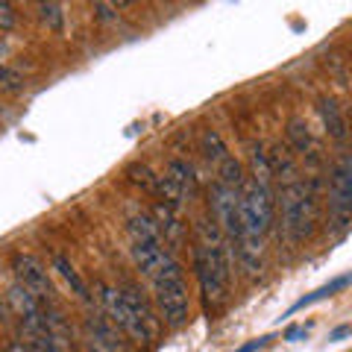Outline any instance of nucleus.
Instances as JSON below:
<instances>
[{"mask_svg":"<svg viewBox=\"0 0 352 352\" xmlns=\"http://www.w3.org/2000/svg\"><path fill=\"white\" fill-rule=\"evenodd\" d=\"M267 162H270V173L273 176H288V179H291V176L296 173L294 170V162H291V156H288V150H285V147L273 150L270 156H267Z\"/></svg>","mask_w":352,"mask_h":352,"instance_id":"aec40b11","label":"nucleus"},{"mask_svg":"<svg viewBox=\"0 0 352 352\" xmlns=\"http://www.w3.org/2000/svg\"><path fill=\"white\" fill-rule=\"evenodd\" d=\"M197 247H194V270L200 279L206 305L220 308L226 302L229 282H232V250L229 238L220 232L214 220H197Z\"/></svg>","mask_w":352,"mask_h":352,"instance_id":"f257e3e1","label":"nucleus"},{"mask_svg":"<svg viewBox=\"0 0 352 352\" xmlns=\"http://www.w3.org/2000/svg\"><path fill=\"white\" fill-rule=\"evenodd\" d=\"M346 285H352V273H346V276H338V279H332L329 285H323V288H317V291H311V294H305L302 300H296V302L291 305V314H294V311H300V308H308V305L320 302V300H329L332 294L344 291Z\"/></svg>","mask_w":352,"mask_h":352,"instance_id":"ddd939ff","label":"nucleus"},{"mask_svg":"<svg viewBox=\"0 0 352 352\" xmlns=\"http://www.w3.org/2000/svg\"><path fill=\"white\" fill-rule=\"evenodd\" d=\"M153 220H156V226H159V232H162V238H164V244L173 250V247L182 241V226H179V220H176L173 208H168L164 203H159L156 208H153Z\"/></svg>","mask_w":352,"mask_h":352,"instance_id":"9d476101","label":"nucleus"},{"mask_svg":"<svg viewBox=\"0 0 352 352\" xmlns=\"http://www.w3.org/2000/svg\"><path fill=\"white\" fill-rule=\"evenodd\" d=\"M126 176H129V179L135 182V185H141L144 191H156V179H159V176L153 173L147 164H129V168H126Z\"/></svg>","mask_w":352,"mask_h":352,"instance_id":"4be33fe9","label":"nucleus"},{"mask_svg":"<svg viewBox=\"0 0 352 352\" xmlns=\"http://www.w3.org/2000/svg\"><path fill=\"white\" fill-rule=\"evenodd\" d=\"M27 346L32 352H59L53 335H32V332H27Z\"/></svg>","mask_w":352,"mask_h":352,"instance_id":"b1692460","label":"nucleus"},{"mask_svg":"<svg viewBox=\"0 0 352 352\" xmlns=\"http://www.w3.org/2000/svg\"><path fill=\"white\" fill-rule=\"evenodd\" d=\"M126 232H129L132 258H135L138 270L144 273L147 279H156V273L173 258L170 247L164 244V238L159 232L156 220L147 217V214H135V217H129Z\"/></svg>","mask_w":352,"mask_h":352,"instance_id":"f03ea898","label":"nucleus"},{"mask_svg":"<svg viewBox=\"0 0 352 352\" xmlns=\"http://www.w3.org/2000/svg\"><path fill=\"white\" fill-rule=\"evenodd\" d=\"M288 141H291V147L296 150V153H311V132H308V124L302 118H291L288 120Z\"/></svg>","mask_w":352,"mask_h":352,"instance_id":"dca6fc26","label":"nucleus"},{"mask_svg":"<svg viewBox=\"0 0 352 352\" xmlns=\"http://www.w3.org/2000/svg\"><path fill=\"white\" fill-rule=\"evenodd\" d=\"M305 332H308L305 326H291L288 332H285V340H300V338H305Z\"/></svg>","mask_w":352,"mask_h":352,"instance_id":"bb28decb","label":"nucleus"},{"mask_svg":"<svg viewBox=\"0 0 352 352\" xmlns=\"http://www.w3.org/2000/svg\"><path fill=\"white\" fill-rule=\"evenodd\" d=\"M53 267H56L59 273H62V279L65 282H68L71 285V288H74V294L76 296H80V300H91V294H88V288H85V282L80 279V273H76L74 270V264L68 261V258H65V256H56V258H53Z\"/></svg>","mask_w":352,"mask_h":352,"instance_id":"2eb2a0df","label":"nucleus"},{"mask_svg":"<svg viewBox=\"0 0 352 352\" xmlns=\"http://www.w3.org/2000/svg\"><path fill=\"white\" fill-rule=\"evenodd\" d=\"M217 182L226 185V188H235V191L244 188V168H241V162L226 156L223 162H220V179Z\"/></svg>","mask_w":352,"mask_h":352,"instance_id":"f3484780","label":"nucleus"},{"mask_svg":"<svg viewBox=\"0 0 352 352\" xmlns=\"http://www.w3.org/2000/svg\"><path fill=\"white\" fill-rule=\"evenodd\" d=\"M267 340H270V338H258V340H252V344H247V346H241L238 352H256L258 346H264V344H267Z\"/></svg>","mask_w":352,"mask_h":352,"instance_id":"c85d7f7f","label":"nucleus"},{"mask_svg":"<svg viewBox=\"0 0 352 352\" xmlns=\"http://www.w3.org/2000/svg\"><path fill=\"white\" fill-rule=\"evenodd\" d=\"M168 176H170L176 185H179L185 197H194V194H197V176H194V168H191L188 162L170 159V164H168Z\"/></svg>","mask_w":352,"mask_h":352,"instance_id":"4468645a","label":"nucleus"},{"mask_svg":"<svg viewBox=\"0 0 352 352\" xmlns=\"http://www.w3.org/2000/svg\"><path fill=\"white\" fill-rule=\"evenodd\" d=\"M279 208H282V226L285 235L294 244H302L305 238L314 232V194L302 182H288L279 194Z\"/></svg>","mask_w":352,"mask_h":352,"instance_id":"20e7f679","label":"nucleus"},{"mask_svg":"<svg viewBox=\"0 0 352 352\" xmlns=\"http://www.w3.org/2000/svg\"><path fill=\"white\" fill-rule=\"evenodd\" d=\"M6 320H9V300L0 294V323H6Z\"/></svg>","mask_w":352,"mask_h":352,"instance_id":"cd10ccee","label":"nucleus"},{"mask_svg":"<svg viewBox=\"0 0 352 352\" xmlns=\"http://www.w3.org/2000/svg\"><path fill=\"white\" fill-rule=\"evenodd\" d=\"M156 191H159V197H162V203L168 206V208H173V212H176V208L182 206V200H185L182 188L170 179V176H159V179H156Z\"/></svg>","mask_w":352,"mask_h":352,"instance_id":"6ab92c4d","label":"nucleus"},{"mask_svg":"<svg viewBox=\"0 0 352 352\" xmlns=\"http://www.w3.org/2000/svg\"><path fill=\"white\" fill-rule=\"evenodd\" d=\"M332 214L338 226L352 217V159L340 162L332 173Z\"/></svg>","mask_w":352,"mask_h":352,"instance_id":"1a4fd4ad","label":"nucleus"},{"mask_svg":"<svg viewBox=\"0 0 352 352\" xmlns=\"http://www.w3.org/2000/svg\"><path fill=\"white\" fill-rule=\"evenodd\" d=\"M349 332H352V329H349V326H338V329H335V332H332V340H340V338H346Z\"/></svg>","mask_w":352,"mask_h":352,"instance_id":"c756f323","label":"nucleus"},{"mask_svg":"<svg viewBox=\"0 0 352 352\" xmlns=\"http://www.w3.org/2000/svg\"><path fill=\"white\" fill-rule=\"evenodd\" d=\"M38 18L47 24V30L62 32L65 30V12L59 3H38Z\"/></svg>","mask_w":352,"mask_h":352,"instance_id":"412c9836","label":"nucleus"},{"mask_svg":"<svg viewBox=\"0 0 352 352\" xmlns=\"http://www.w3.org/2000/svg\"><path fill=\"white\" fill-rule=\"evenodd\" d=\"M317 112H320L323 126H326V132L335 141H344L346 138V120H344V115H340V106L332 100V97H323V100L317 103Z\"/></svg>","mask_w":352,"mask_h":352,"instance_id":"9b49d317","label":"nucleus"},{"mask_svg":"<svg viewBox=\"0 0 352 352\" xmlns=\"http://www.w3.org/2000/svg\"><path fill=\"white\" fill-rule=\"evenodd\" d=\"M15 24H18V18H15L12 3H3V0H0V32L15 30Z\"/></svg>","mask_w":352,"mask_h":352,"instance_id":"393cba45","label":"nucleus"},{"mask_svg":"<svg viewBox=\"0 0 352 352\" xmlns=\"http://www.w3.org/2000/svg\"><path fill=\"white\" fill-rule=\"evenodd\" d=\"M21 88H24V76L18 71L6 68V65H0V91L3 94H18Z\"/></svg>","mask_w":352,"mask_h":352,"instance_id":"5701e85b","label":"nucleus"},{"mask_svg":"<svg viewBox=\"0 0 352 352\" xmlns=\"http://www.w3.org/2000/svg\"><path fill=\"white\" fill-rule=\"evenodd\" d=\"M208 206H212V214H214V223L220 226V232L229 241H238L241 238V191L214 182L208 188Z\"/></svg>","mask_w":352,"mask_h":352,"instance_id":"423d86ee","label":"nucleus"},{"mask_svg":"<svg viewBox=\"0 0 352 352\" xmlns=\"http://www.w3.org/2000/svg\"><path fill=\"white\" fill-rule=\"evenodd\" d=\"M200 150H203V156L208 162H223L226 159V144H223V138H220V132L217 129H206L203 132V138H200Z\"/></svg>","mask_w":352,"mask_h":352,"instance_id":"a211bd4d","label":"nucleus"},{"mask_svg":"<svg viewBox=\"0 0 352 352\" xmlns=\"http://www.w3.org/2000/svg\"><path fill=\"white\" fill-rule=\"evenodd\" d=\"M100 300H103V308L109 311V320H112V326H118L120 332H126L132 340H138V344H147V340L153 338L150 329L141 323L135 314H132V308L126 305L120 288H109V285H103V288H100Z\"/></svg>","mask_w":352,"mask_h":352,"instance_id":"0eeeda50","label":"nucleus"},{"mask_svg":"<svg viewBox=\"0 0 352 352\" xmlns=\"http://www.w3.org/2000/svg\"><path fill=\"white\" fill-rule=\"evenodd\" d=\"M156 288V302L164 317V323L170 329H179L188 320V285H185L179 261L170 258L164 267L156 273V279H150Z\"/></svg>","mask_w":352,"mask_h":352,"instance_id":"7ed1b4c3","label":"nucleus"},{"mask_svg":"<svg viewBox=\"0 0 352 352\" xmlns=\"http://www.w3.org/2000/svg\"><path fill=\"white\" fill-rule=\"evenodd\" d=\"M273 223V200L267 185H261L258 179H247L241 188V232L261 235Z\"/></svg>","mask_w":352,"mask_h":352,"instance_id":"39448f33","label":"nucleus"},{"mask_svg":"<svg viewBox=\"0 0 352 352\" xmlns=\"http://www.w3.org/2000/svg\"><path fill=\"white\" fill-rule=\"evenodd\" d=\"M12 267H15V276L18 282L24 285L27 291H32L41 302H50L53 300V285L47 276V267L36 258V256H27V252H18L12 258Z\"/></svg>","mask_w":352,"mask_h":352,"instance_id":"6e6552de","label":"nucleus"},{"mask_svg":"<svg viewBox=\"0 0 352 352\" xmlns=\"http://www.w3.org/2000/svg\"><path fill=\"white\" fill-rule=\"evenodd\" d=\"M94 15H97V21H103V24H115V21H118V6H112V3H94Z\"/></svg>","mask_w":352,"mask_h":352,"instance_id":"a878e982","label":"nucleus"},{"mask_svg":"<svg viewBox=\"0 0 352 352\" xmlns=\"http://www.w3.org/2000/svg\"><path fill=\"white\" fill-rule=\"evenodd\" d=\"M120 294H124L126 305L132 308V314H135L138 320L150 329V335H156L159 320H156V314H153V308L147 305V300H144V296H141V291H135V288H129V285H126V288H120Z\"/></svg>","mask_w":352,"mask_h":352,"instance_id":"f8f14e48","label":"nucleus"},{"mask_svg":"<svg viewBox=\"0 0 352 352\" xmlns=\"http://www.w3.org/2000/svg\"><path fill=\"white\" fill-rule=\"evenodd\" d=\"M3 352H32L30 346H24V344H6V349Z\"/></svg>","mask_w":352,"mask_h":352,"instance_id":"7c9ffc66","label":"nucleus"}]
</instances>
